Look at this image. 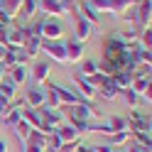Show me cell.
<instances>
[{"instance_id": "obj_16", "label": "cell", "mask_w": 152, "mask_h": 152, "mask_svg": "<svg viewBox=\"0 0 152 152\" xmlns=\"http://www.w3.org/2000/svg\"><path fill=\"white\" fill-rule=\"evenodd\" d=\"M108 128H110V132H120V130H128V120L123 118V115H113V118L108 120Z\"/></svg>"}, {"instance_id": "obj_19", "label": "cell", "mask_w": 152, "mask_h": 152, "mask_svg": "<svg viewBox=\"0 0 152 152\" xmlns=\"http://www.w3.org/2000/svg\"><path fill=\"white\" fill-rule=\"evenodd\" d=\"M93 74H98V64L96 61H83L81 64V76L88 79V76H93Z\"/></svg>"}, {"instance_id": "obj_15", "label": "cell", "mask_w": 152, "mask_h": 152, "mask_svg": "<svg viewBox=\"0 0 152 152\" xmlns=\"http://www.w3.org/2000/svg\"><path fill=\"white\" fill-rule=\"evenodd\" d=\"M20 108H22V106H20ZM20 108H12V110H7V115L3 118V123H5L7 128H15L17 123L22 120V113H20Z\"/></svg>"}, {"instance_id": "obj_7", "label": "cell", "mask_w": 152, "mask_h": 152, "mask_svg": "<svg viewBox=\"0 0 152 152\" xmlns=\"http://www.w3.org/2000/svg\"><path fill=\"white\" fill-rule=\"evenodd\" d=\"M74 81H76V86H79V91H81V96H83V98H91L93 93H96V86H93L88 79H83L81 74H76V76H74Z\"/></svg>"}, {"instance_id": "obj_14", "label": "cell", "mask_w": 152, "mask_h": 152, "mask_svg": "<svg viewBox=\"0 0 152 152\" xmlns=\"http://www.w3.org/2000/svg\"><path fill=\"white\" fill-rule=\"evenodd\" d=\"M10 74H12V76H10V81L15 83V86H17V83H22V81L27 79V69H25V64H15Z\"/></svg>"}, {"instance_id": "obj_1", "label": "cell", "mask_w": 152, "mask_h": 152, "mask_svg": "<svg viewBox=\"0 0 152 152\" xmlns=\"http://www.w3.org/2000/svg\"><path fill=\"white\" fill-rule=\"evenodd\" d=\"M66 115H69V123H71V125L83 135V128H86L88 118L98 115V113H96V108L91 106V101H83V103H76V106H69Z\"/></svg>"}, {"instance_id": "obj_17", "label": "cell", "mask_w": 152, "mask_h": 152, "mask_svg": "<svg viewBox=\"0 0 152 152\" xmlns=\"http://www.w3.org/2000/svg\"><path fill=\"white\" fill-rule=\"evenodd\" d=\"M47 76H49V64H37L34 66V74H32V79L37 81V83H42V81H47Z\"/></svg>"}, {"instance_id": "obj_13", "label": "cell", "mask_w": 152, "mask_h": 152, "mask_svg": "<svg viewBox=\"0 0 152 152\" xmlns=\"http://www.w3.org/2000/svg\"><path fill=\"white\" fill-rule=\"evenodd\" d=\"M118 91H120V88H118L110 79H106V81L101 83V96H103V98H108V101H113V98H115V96H118Z\"/></svg>"}, {"instance_id": "obj_33", "label": "cell", "mask_w": 152, "mask_h": 152, "mask_svg": "<svg viewBox=\"0 0 152 152\" xmlns=\"http://www.w3.org/2000/svg\"><path fill=\"white\" fill-rule=\"evenodd\" d=\"M0 81H3V69H0Z\"/></svg>"}, {"instance_id": "obj_4", "label": "cell", "mask_w": 152, "mask_h": 152, "mask_svg": "<svg viewBox=\"0 0 152 152\" xmlns=\"http://www.w3.org/2000/svg\"><path fill=\"white\" fill-rule=\"evenodd\" d=\"M44 98H47V93H44L42 88L32 86L30 91H27V96H25V106H30V108H42V106H44Z\"/></svg>"}, {"instance_id": "obj_20", "label": "cell", "mask_w": 152, "mask_h": 152, "mask_svg": "<svg viewBox=\"0 0 152 152\" xmlns=\"http://www.w3.org/2000/svg\"><path fill=\"white\" fill-rule=\"evenodd\" d=\"M88 34H91L88 20H79V25H76V37H79V39H86Z\"/></svg>"}, {"instance_id": "obj_11", "label": "cell", "mask_w": 152, "mask_h": 152, "mask_svg": "<svg viewBox=\"0 0 152 152\" xmlns=\"http://www.w3.org/2000/svg\"><path fill=\"white\" fill-rule=\"evenodd\" d=\"M39 7H42L44 12H49V15H61L64 12L61 0H39Z\"/></svg>"}, {"instance_id": "obj_25", "label": "cell", "mask_w": 152, "mask_h": 152, "mask_svg": "<svg viewBox=\"0 0 152 152\" xmlns=\"http://www.w3.org/2000/svg\"><path fill=\"white\" fill-rule=\"evenodd\" d=\"M128 152H150V147H145V145H140V142H132L130 147H125Z\"/></svg>"}, {"instance_id": "obj_18", "label": "cell", "mask_w": 152, "mask_h": 152, "mask_svg": "<svg viewBox=\"0 0 152 152\" xmlns=\"http://www.w3.org/2000/svg\"><path fill=\"white\" fill-rule=\"evenodd\" d=\"M12 130L17 132V140H20V142H22V145H25V140H27V135H30V130H32V128H30V125H27V123H25V120H20V123H17V125H15Z\"/></svg>"}, {"instance_id": "obj_9", "label": "cell", "mask_w": 152, "mask_h": 152, "mask_svg": "<svg viewBox=\"0 0 152 152\" xmlns=\"http://www.w3.org/2000/svg\"><path fill=\"white\" fill-rule=\"evenodd\" d=\"M15 91H17V86L12 81H0V101H5L7 106H10V101L15 98Z\"/></svg>"}, {"instance_id": "obj_22", "label": "cell", "mask_w": 152, "mask_h": 152, "mask_svg": "<svg viewBox=\"0 0 152 152\" xmlns=\"http://www.w3.org/2000/svg\"><path fill=\"white\" fill-rule=\"evenodd\" d=\"M130 135L135 137V142H140V145L152 147V135H150V132H130Z\"/></svg>"}, {"instance_id": "obj_6", "label": "cell", "mask_w": 152, "mask_h": 152, "mask_svg": "<svg viewBox=\"0 0 152 152\" xmlns=\"http://www.w3.org/2000/svg\"><path fill=\"white\" fill-rule=\"evenodd\" d=\"M25 145H34V147H39V150H47V135L42 130H30V135H27V140H25Z\"/></svg>"}, {"instance_id": "obj_29", "label": "cell", "mask_w": 152, "mask_h": 152, "mask_svg": "<svg viewBox=\"0 0 152 152\" xmlns=\"http://www.w3.org/2000/svg\"><path fill=\"white\" fill-rule=\"evenodd\" d=\"M22 152H44V150H39V147H34V145H25V147H22Z\"/></svg>"}, {"instance_id": "obj_26", "label": "cell", "mask_w": 152, "mask_h": 152, "mask_svg": "<svg viewBox=\"0 0 152 152\" xmlns=\"http://www.w3.org/2000/svg\"><path fill=\"white\" fill-rule=\"evenodd\" d=\"M74 152H93V147H91V145H86V142H81V140H79V145H76V150H74Z\"/></svg>"}, {"instance_id": "obj_23", "label": "cell", "mask_w": 152, "mask_h": 152, "mask_svg": "<svg viewBox=\"0 0 152 152\" xmlns=\"http://www.w3.org/2000/svg\"><path fill=\"white\" fill-rule=\"evenodd\" d=\"M140 22L142 25L150 22V0H142V5H140Z\"/></svg>"}, {"instance_id": "obj_27", "label": "cell", "mask_w": 152, "mask_h": 152, "mask_svg": "<svg viewBox=\"0 0 152 152\" xmlns=\"http://www.w3.org/2000/svg\"><path fill=\"white\" fill-rule=\"evenodd\" d=\"M7 110H10V108H7V103H5V101H0V120L7 115Z\"/></svg>"}, {"instance_id": "obj_8", "label": "cell", "mask_w": 152, "mask_h": 152, "mask_svg": "<svg viewBox=\"0 0 152 152\" xmlns=\"http://www.w3.org/2000/svg\"><path fill=\"white\" fill-rule=\"evenodd\" d=\"M42 34L49 37V39H56V37L61 34V25L56 22V20H44L42 22Z\"/></svg>"}, {"instance_id": "obj_10", "label": "cell", "mask_w": 152, "mask_h": 152, "mask_svg": "<svg viewBox=\"0 0 152 152\" xmlns=\"http://www.w3.org/2000/svg\"><path fill=\"white\" fill-rule=\"evenodd\" d=\"M64 47H66V61H79V59H81V54H83V49H81V42L71 39L69 44H64Z\"/></svg>"}, {"instance_id": "obj_5", "label": "cell", "mask_w": 152, "mask_h": 152, "mask_svg": "<svg viewBox=\"0 0 152 152\" xmlns=\"http://www.w3.org/2000/svg\"><path fill=\"white\" fill-rule=\"evenodd\" d=\"M44 49H47V54L52 56V59H56V61H66V47L64 44H56V42H47L44 44Z\"/></svg>"}, {"instance_id": "obj_31", "label": "cell", "mask_w": 152, "mask_h": 152, "mask_svg": "<svg viewBox=\"0 0 152 152\" xmlns=\"http://www.w3.org/2000/svg\"><path fill=\"white\" fill-rule=\"evenodd\" d=\"M3 56H5V47L0 44V61H3Z\"/></svg>"}, {"instance_id": "obj_12", "label": "cell", "mask_w": 152, "mask_h": 152, "mask_svg": "<svg viewBox=\"0 0 152 152\" xmlns=\"http://www.w3.org/2000/svg\"><path fill=\"white\" fill-rule=\"evenodd\" d=\"M130 137V130H120V132H110L108 135V145L110 147H123Z\"/></svg>"}, {"instance_id": "obj_2", "label": "cell", "mask_w": 152, "mask_h": 152, "mask_svg": "<svg viewBox=\"0 0 152 152\" xmlns=\"http://www.w3.org/2000/svg\"><path fill=\"white\" fill-rule=\"evenodd\" d=\"M39 115H42V132H44V135H49L54 128H59L61 123H64V115L59 113V108H47V106H42V108H39Z\"/></svg>"}, {"instance_id": "obj_32", "label": "cell", "mask_w": 152, "mask_h": 152, "mask_svg": "<svg viewBox=\"0 0 152 152\" xmlns=\"http://www.w3.org/2000/svg\"><path fill=\"white\" fill-rule=\"evenodd\" d=\"M113 152H128L125 147H115V150H113Z\"/></svg>"}, {"instance_id": "obj_30", "label": "cell", "mask_w": 152, "mask_h": 152, "mask_svg": "<svg viewBox=\"0 0 152 152\" xmlns=\"http://www.w3.org/2000/svg\"><path fill=\"white\" fill-rule=\"evenodd\" d=\"M0 152H7V142L5 140H0Z\"/></svg>"}, {"instance_id": "obj_21", "label": "cell", "mask_w": 152, "mask_h": 152, "mask_svg": "<svg viewBox=\"0 0 152 152\" xmlns=\"http://www.w3.org/2000/svg\"><path fill=\"white\" fill-rule=\"evenodd\" d=\"M20 5H22V0H5V3H3V10L12 17L17 10H20Z\"/></svg>"}, {"instance_id": "obj_28", "label": "cell", "mask_w": 152, "mask_h": 152, "mask_svg": "<svg viewBox=\"0 0 152 152\" xmlns=\"http://www.w3.org/2000/svg\"><path fill=\"white\" fill-rule=\"evenodd\" d=\"M115 147H110V145H101V147H93V152H113Z\"/></svg>"}, {"instance_id": "obj_3", "label": "cell", "mask_w": 152, "mask_h": 152, "mask_svg": "<svg viewBox=\"0 0 152 152\" xmlns=\"http://www.w3.org/2000/svg\"><path fill=\"white\" fill-rule=\"evenodd\" d=\"M54 130H56V135L61 137V142H79V140H81V132L76 130L71 123H66V120L61 123L59 128H54Z\"/></svg>"}, {"instance_id": "obj_24", "label": "cell", "mask_w": 152, "mask_h": 152, "mask_svg": "<svg viewBox=\"0 0 152 152\" xmlns=\"http://www.w3.org/2000/svg\"><path fill=\"white\" fill-rule=\"evenodd\" d=\"M123 91H125V103H128V106H135V103L140 101V96L132 88H123Z\"/></svg>"}, {"instance_id": "obj_34", "label": "cell", "mask_w": 152, "mask_h": 152, "mask_svg": "<svg viewBox=\"0 0 152 152\" xmlns=\"http://www.w3.org/2000/svg\"><path fill=\"white\" fill-rule=\"evenodd\" d=\"M44 152H52V150H44Z\"/></svg>"}]
</instances>
